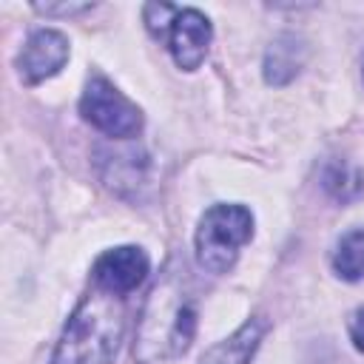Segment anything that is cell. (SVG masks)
<instances>
[{
  "label": "cell",
  "mask_w": 364,
  "mask_h": 364,
  "mask_svg": "<svg viewBox=\"0 0 364 364\" xmlns=\"http://www.w3.org/2000/svg\"><path fill=\"white\" fill-rule=\"evenodd\" d=\"M210 23L196 9H179L168 26V48L173 54V63L185 71H193L202 65L208 46H210Z\"/></svg>",
  "instance_id": "cell-5"
},
{
  "label": "cell",
  "mask_w": 364,
  "mask_h": 364,
  "mask_svg": "<svg viewBox=\"0 0 364 364\" xmlns=\"http://www.w3.org/2000/svg\"><path fill=\"white\" fill-rule=\"evenodd\" d=\"M176 11H179L176 6H168V3H151V6H145V23H148V28H151L154 34H162V31L171 26V20H173Z\"/></svg>",
  "instance_id": "cell-13"
},
{
  "label": "cell",
  "mask_w": 364,
  "mask_h": 364,
  "mask_svg": "<svg viewBox=\"0 0 364 364\" xmlns=\"http://www.w3.org/2000/svg\"><path fill=\"white\" fill-rule=\"evenodd\" d=\"M350 338H353V344L364 353V307H358V310L350 316Z\"/></svg>",
  "instance_id": "cell-14"
},
{
  "label": "cell",
  "mask_w": 364,
  "mask_h": 364,
  "mask_svg": "<svg viewBox=\"0 0 364 364\" xmlns=\"http://www.w3.org/2000/svg\"><path fill=\"white\" fill-rule=\"evenodd\" d=\"M80 114L97 131H102L114 139L136 136L142 128V111L105 77H91L85 82V91L80 100Z\"/></svg>",
  "instance_id": "cell-4"
},
{
  "label": "cell",
  "mask_w": 364,
  "mask_h": 364,
  "mask_svg": "<svg viewBox=\"0 0 364 364\" xmlns=\"http://www.w3.org/2000/svg\"><path fill=\"white\" fill-rule=\"evenodd\" d=\"M333 270L347 282L364 279V230H353L336 245Z\"/></svg>",
  "instance_id": "cell-10"
},
{
  "label": "cell",
  "mask_w": 364,
  "mask_h": 364,
  "mask_svg": "<svg viewBox=\"0 0 364 364\" xmlns=\"http://www.w3.org/2000/svg\"><path fill=\"white\" fill-rule=\"evenodd\" d=\"M253 236V213L245 205H213L196 228V262L208 273H228L239 247Z\"/></svg>",
  "instance_id": "cell-3"
},
{
  "label": "cell",
  "mask_w": 364,
  "mask_h": 364,
  "mask_svg": "<svg viewBox=\"0 0 364 364\" xmlns=\"http://www.w3.org/2000/svg\"><path fill=\"white\" fill-rule=\"evenodd\" d=\"M299 54H301V46L296 43V37L284 34V37L273 40L267 48V57H264V80L273 85H284L287 80H293L301 65Z\"/></svg>",
  "instance_id": "cell-9"
},
{
  "label": "cell",
  "mask_w": 364,
  "mask_h": 364,
  "mask_svg": "<svg viewBox=\"0 0 364 364\" xmlns=\"http://www.w3.org/2000/svg\"><path fill=\"white\" fill-rule=\"evenodd\" d=\"M148 276V256L136 245H122L105 250L94 262V284L105 293H131Z\"/></svg>",
  "instance_id": "cell-6"
},
{
  "label": "cell",
  "mask_w": 364,
  "mask_h": 364,
  "mask_svg": "<svg viewBox=\"0 0 364 364\" xmlns=\"http://www.w3.org/2000/svg\"><path fill=\"white\" fill-rule=\"evenodd\" d=\"M111 168L114 173H108V185L111 188H119V185H139L142 179V156H136V151H114L111 154Z\"/></svg>",
  "instance_id": "cell-12"
},
{
  "label": "cell",
  "mask_w": 364,
  "mask_h": 364,
  "mask_svg": "<svg viewBox=\"0 0 364 364\" xmlns=\"http://www.w3.org/2000/svg\"><path fill=\"white\" fill-rule=\"evenodd\" d=\"M361 77H364V68H361Z\"/></svg>",
  "instance_id": "cell-16"
},
{
  "label": "cell",
  "mask_w": 364,
  "mask_h": 364,
  "mask_svg": "<svg viewBox=\"0 0 364 364\" xmlns=\"http://www.w3.org/2000/svg\"><path fill=\"white\" fill-rule=\"evenodd\" d=\"M37 11H46V14H71V11H85L88 3H68V6H34Z\"/></svg>",
  "instance_id": "cell-15"
},
{
  "label": "cell",
  "mask_w": 364,
  "mask_h": 364,
  "mask_svg": "<svg viewBox=\"0 0 364 364\" xmlns=\"http://www.w3.org/2000/svg\"><path fill=\"white\" fill-rule=\"evenodd\" d=\"M65 60H68L65 34H60L54 28H40L26 40V46L17 57V71H20L23 82L34 85V82L54 77L65 65Z\"/></svg>",
  "instance_id": "cell-7"
},
{
  "label": "cell",
  "mask_w": 364,
  "mask_h": 364,
  "mask_svg": "<svg viewBox=\"0 0 364 364\" xmlns=\"http://www.w3.org/2000/svg\"><path fill=\"white\" fill-rule=\"evenodd\" d=\"M122 296L97 287L68 318L54 350V364H111L122 341Z\"/></svg>",
  "instance_id": "cell-2"
},
{
  "label": "cell",
  "mask_w": 364,
  "mask_h": 364,
  "mask_svg": "<svg viewBox=\"0 0 364 364\" xmlns=\"http://www.w3.org/2000/svg\"><path fill=\"white\" fill-rule=\"evenodd\" d=\"M193 330H196V307L185 270L171 264L162 282L154 284L142 307L134 355L139 358V364H162L188 350Z\"/></svg>",
  "instance_id": "cell-1"
},
{
  "label": "cell",
  "mask_w": 364,
  "mask_h": 364,
  "mask_svg": "<svg viewBox=\"0 0 364 364\" xmlns=\"http://www.w3.org/2000/svg\"><path fill=\"white\" fill-rule=\"evenodd\" d=\"M264 330H267V324H264L262 318L245 321L233 336H228L225 341L213 344V347L202 355L199 364H247V361L253 358V353H256V347H259Z\"/></svg>",
  "instance_id": "cell-8"
},
{
  "label": "cell",
  "mask_w": 364,
  "mask_h": 364,
  "mask_svg": "<svg viewBox=\"0 0 364 364\" xmlns=\"http://www.w3.org/2000/svg\"><path fill=\"white\" fill-rule=\"evenodd\" d=\"M321 185L327 188L330 196H336L341 202H350V199H355L364 191V176L355 168L333 159V162H327V168L321 173Z\"/></svg>",
  "instance_id": "cell-11"
}]
</instances>
